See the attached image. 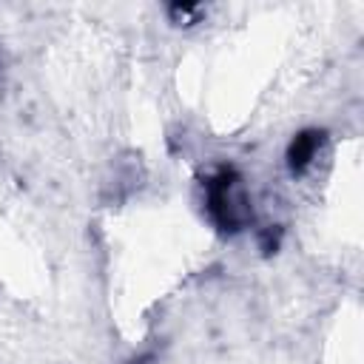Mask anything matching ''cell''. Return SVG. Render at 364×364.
Segmentation results:
<instances>
[{
  "label": "cell",
  "mask_w": 364,
  "mask_h": 364,
  "mask_svg": "<svg viewBox=\"0 0 364 364\" xmlns=\"http://www.w3.org/2000/svg\"><path fill=\"white\" fill-rule=\"evenodd\" d=\"M205 202H208L210 219L225 233H236L253 219V210L242 191V179L230 165L216 168L205 179Z\"/></svg>",
  "instance_id": "cell-1"
},
{
  "label": "cell",
  "mask_w": 364,
  "mask_h": 364,
  "mask_svg": "<svg viewBox=\"0 0 364 364\" xmlns=\"http://www.w3.org/2000/svg\"><path fill=\"white\" fill-rule=\"evenodd\" d=\"M321 139H324V134L316 131V128H307V131H301V134H296L290 139V145H287V165H290L293 173H304L310 168V162L318 154Z\"/></svg>",
  "instance_id": "cell-2"
},
{
  "label": "cell",
  "mask_w": 364,
  "mask_h": 364,
  "mask_svg": "<svg viewBox=\"0 0 364 364\" xmlns=\"http://www.w3.org/2000/svg\"><path fill=\"white\" fill-rule=\"evenodd\" d=\"M168 14H171V20L176 23V26H191L199 14H202V6H171L168 9Z\"/></svg>",
  "instance_id": "cell-3"
},
{
  "label": "cell",
  "mask_w": 364,
  "mask_h": 364,
  "mask_svg": "<svg viewBox=\"0 0 364 364\" xmlns=\"http://www.w3.org/2000/svg\"><path fill=\"white\" fill-rule=\"evenodd\" d=\"M131 364H151V358H139V361H131Z\"/></svg>",
  "instance_id": "cell-4"
}]
</instances>
